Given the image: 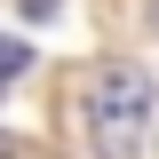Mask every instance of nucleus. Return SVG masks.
<instances>
[{
  "instance_id": "nucleus-2",
  "label": "nucleus",
  "mask_w": 159,
  "mask_h": 159,
  "mask_svg": "<svg viewBox=\"0 0 159 159\" xmlns=\"http://www.w3.org/2000/svg\"><path fill=\"white\" fill-rule=\"evenodd\" d=\"M24 64H32V40H8V32H0V88H8V80H16Z\"/></svg>"
},
{
  "instance_id": "nucleus-4",
  "label": "nucleus",
  "mask_w": 159,
  "mask_h": 159,
  "mask_svg": "<svg viewBox=\"0 0 159 159\" xmlns=\"http://www.w3.org/2000/svg\"><path fill=\"white\" fill-rule=\"evenodd\" d=\"M0 159H16V143H8V135H0Z\"/></svg>"
},
{
  "instance_id": "nucleus-3",
  "label": "nucleus",
  "mask_w": 159,
  "mask_h": 159,
  "mask_svg": "<svg viewBox=\"0 0 159 159\" xmlns=\"http://www.w3.org/2000/svg\"><path fill=\"white\" fill-rule=\"evenodd\" d=\"M16 8H24V16H32V24H48V16H56V8H64V0H16Z\"/></svg>"
},
{
  "instance_id": "nucleus-1",
  "label": "nucleus",
  "mask_w": 159,
  "mask_h": 159,
  "mask_svg": "<svg viewBox=\"0 0 159 159\" xmlns=\"http://www.w3.org/2000/svg\"><path fill=\"white\" fill-rule=\"evenodd\" d=\"M151 80L143 64H96L88 72V135L103 159H143V127H151Z\"/></svg>"
}]
</instances>
